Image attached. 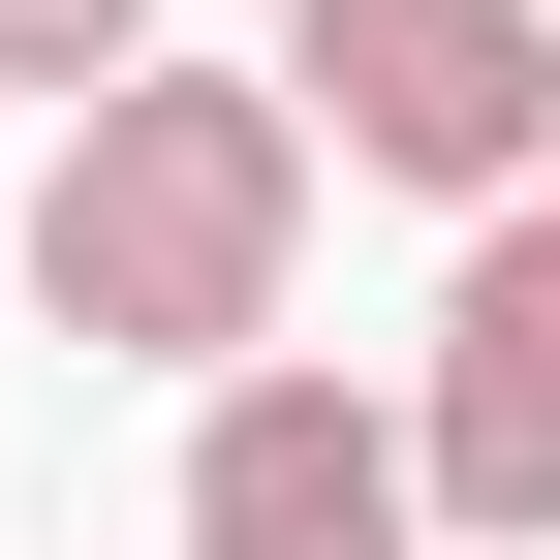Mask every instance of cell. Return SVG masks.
Returning a JSON list of instances; mask_svg holds the SVG:
<instances>
[{
    "instance_id": "cell-1",
    "label": "cell",
    "mask_w": 560,
    "mask_h": 560,
    "mask_svg": "<svg viewBox=\"0 0 560 560\" xmlns=\"http://www.w3.org/2000/svg\"><path fill=\"white\" fill-rule=\"evenodd\" d=\"M312 94L280 62H125L94 125L32 156V312L94 342V374H280V280H312Z\"/></svg>"
},
{
    "instance_id": "cell-2",
    "label": "cell",
    "mask_w": 560,
    "mask_h": 560,
    "mask_svg": "<svg viewBox=\"0 0 560 560\" xmlns=\"http://www.w3.org/2000/svg\"><path fill=\"white\" fill-rule=\"evenodd\" d=\"M280 94H312L342 187H405V219L499 249L560 187V0H280Z\"/></svg>"
},
{
    "instance_id": "cell-3",
    "label": "cell",
    "mask_w": 560,
    "mask_h": 560,
    "mask_svg": "<svg viewBox=\"0 0 560 560\" xmlns=\"http://www.w3.org/2000/svg\"><path fill=\"white\" fill-rule=\"evenodd\" d=\"M156 560H467V529H436V436L280 342V374L187 405V529H156Z\"/></svg>"
},
{
    "instance_id": "cell-4",
    "label": "cell",
    "mask_w": 560,
    "mask_h": 560,
    "mask_svg": "<svg viewBox=\"0 0 560 560\" xmlns=\"http://www.w3.org/2000/svg\"><path fill=\"white\" fill-rule=\"evenodd\" d=\"M405 436H436V529H467V560H560V249H529V219L436 280V374H405Z\"/></svg>"
},
{
    "instance_id": "cell-5",
    "label": "cell",
    "mask_w": 560,
    "mask_h": 560,
    "mask_svg": "<svg viewBox=\"0 0 560 560\" xmlns=\"http://www.w3.org/2000/svg\"><path fill=\"white\" fill-rule=\"evenodd\" d=\"M125 62H187V32H156V0H0V94H32V125H94V94H125Z\"/></svg>"
},
{
    "instance_id": "cell-6",
    "label": "cell",
    "mask_w": 560,
    "mask_h": 560,
    "mask_svg": "<svg viewBox=\"0 0 560 560\" xmlns=\"http://www.w3.org/2000/svg\"><path fill=\"white\" fill-rule=\"evenodd\" d=\"M0 312H32V187H0Z\"/></svg>"
},
{
    "instance_id": "cell-7",
    "label": "cell",
    "mask_w": 560,
    "mask_h": 560,
    "mask_svg": "<svg viewBox=\"0 0 560 560\" xmlns=\"http://www.w3.org/2000/svg\"><path fill=\"white\" fill-rule=\"evenodd\" d=\"M529 249H560V187H529Z\"/></svg>"
}]
</instances>
